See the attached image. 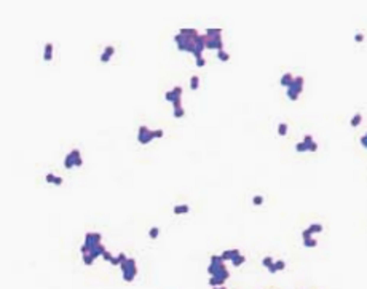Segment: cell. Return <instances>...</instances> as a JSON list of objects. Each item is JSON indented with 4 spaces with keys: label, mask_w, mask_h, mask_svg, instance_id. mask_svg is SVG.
I'll return each mask as SVG.
<instances>
[{
    "label": "cell",
    "mask_w": 367,
    "mask_h": 289,
    "mask_svg": "<svg viewBox=\"0 0 367 289\" xmlns=\"http://www.w3.org/2000/svg\"><path fill=\"white\" fill-rule=\"evenodd\" d=\"M225 260L222 259V256H211V265L208 267V272L209 275L212 276V278L219 280V281H225L228 280V276H230V273L228 270L225 268Z\"/></svg>",
    "instance_id": "1"
},
{
    "label": "cell",
    "mask_w": 367,
    "mask_h": 289,
    "mask_svg": "<svg viewBox=\"0 0 367 289\" xmlns=\"http://www.w3.org/2000/svg\"><path fill=\"white\" fill-rule=\"evenodd\" d=\"M121 270H123V278L126 281H133L134 276L137 273L136 264H134V259H126L125 262H121Z\"/></svg>",
    "instance_id": "2"
},
{
    "label": "cell",
    "mask_w": 367,
    "mask_h": 289,
    "mask_svg": "<svg viewBox=\"0 0 367 289\" xmlns=\"http://www.w3.org/2000/svg\"><path fill=\"white\" fill-rule=\"evenodd\" d=\"M99 241H101L99 233H88V235H86V240H85V246L88 248V252L99 246Z\"/></svg>",
    "instance_id": "3"
},
{
    "label": "cell",
    "mask_w": 367,
    "mask_h": 289,
    "mask_svg": "<svg viewBox=\"0 0 367 289\" xmlns=\"http://www.w3.org/2000/svg\"><path fill=\"white\" fill-rule=\"evenodd\" d=\"M302 83H303V80H302L300 77H297V78H295V83H292V85H291V88H289V91H287V94H289V98H291L292 101L297 99L299 93H300V90H302Z\"/></svg>",
    "instance_id": "4"
},
{
    "label": "cell",
    "mask_w": 367,
    "mask_h": 289,
    "mask_svg": "<svg viewBox=\"0 0 367 289\" xmlns=\"http://www.w3.org/2000/svg\"><path fill=\"white\" fill-rule=\"evenodd\" d=\"M236 256H239V249H230V251H225L222 254V259L224 260H231V259H235Z\"/></svg>",
    "instance_id": "5"
},
{
    "label": "cell",
    "mask_w": 367,
    "mask_h": 289,
    "mask_svg": "<svg viewBox=\"0 0 367 289\" xmlns=\"http://www.w3.org/2000/svg\"><path fill=\"white\" fill-rule=\"evenodd\" d=\"M244 260H246V257L239 254V256H236L235 259H231V264H233L235 267H239V265H241V264H244Z\"/></svg>",
    "instance_id": "6"
},
{
    "label": "cell",
    "mask_w": 367,
    "mask_h": 289,
    "mask_svg": "<svg viewBox=\"0 0 367 289\" xmlns=\"http://www.w3.org/2000/svg\"><path fill=\"white\" fill-rule=\"evenodd\" d=\"M318 244V241H316V238H308V240H303V246H306V248H314Z\"/></svg>",
    "instance_id": "7"
},
{
    "label": "cell",
    "mask_w": 367,
    "mask_h": 289,
    "mask_svg": "<svg viewBox=\"0 0 367 289\" xmlns=\"http://www.w3.org/2000/svg\"><path fill=\"white\" fill-rule=\"evenodd\" d=\"M308 230H310L311 233H314V232L319 233V232H322V225H321V224H313L311 227H308Z\"/></svg>",
    "instance_id": "8"
},
{
    "label": "cell",
    "mask_w": 367,
    "mask_h": 289,
    "mask_svg": "<svg viewBox=\"0 0 367 289\" xmlns=\"http://www.w3.org/2000/svg\"><path fill=\"white\" fill-rule=\"evenodd\" d=\"M174 212H176V214H184V212H188V206H185V204H182V206H176L174 208Z\"/></svg>",
    "instance_id": "9"
},
{
    "label": "cell",
    "mask_w": 367,
    "mask_h": 289,
    "mask_svg": "<svg viewBox=\"0 0 367 289\" xmlns=\"http://www.w3.org/2000/svg\"><path fill=\"white\" fill-rule=\"evenodd\" d=\"M361 120H362V115H361V113L354 115L353 118H351V126H358L359 123H361Z\"/></svg>",
    "instance_id": "10"
},
{
    "label": "cell",
    "mask_w": 367,
    "mask_h": 289,
    "mask_svg": "<svg viewBox=\"0 0 367 289\" xmlns=\"http://www.w3.org/2000/svg\"><path fill=\"white\" fill-rule=\"evenodd\" d=\"M289 82L292 83V77H291V74H286V75H284V77H283L281 83H283L284 86H289V85H287V83H289Z\"/></svg>",
    "instance_id": "11"
},
{
    "label": "cell",
    "mask_w": 367,
    "mask_h": 289,
    "mask_svg": "<svg viewBox=\"0 0 367 289\" xmlns=\"http://www.w3.org/2000/svg\"><path fill=\"white\" fill-rule=\"evenodd\" d=\"M275 267H276V270H284L286 268V262L284 260H278V262H275Z\"/></svg>",
    "instance_id": "12"
},
{
    "label": "cell",
    "mask_w": 367,
    "mask_h": 289,
    "mask_svg": "<svg viewBox=\"0 0 367 289\" xmlns=\"http://www.w3.org/2000/svg\"><path fill=\"white\" fill-rule=\"evenodd\" d=\"M262 264H263V267H270V265H273L275 262H273V259H271V257H265V259L262 260Z\"/></svg>",
    "instance_id": "13"
},
{
    "label": "cell",
    "mask_w": 367,
    "mask_h": 289,
    "mask_svg": "<svg viewBox=\"0 0 367 289\" xmlns=\"http://www.w3.org/2000/svg\"><path fill=\"white\" fill-rule=\"evenodd\" d=\"M83 260H85V264H86V265H91L94 259H93V257L89 256V254H83Z\"/></svg>",
    "instance_id": "14"
},
{
    "label": "cell",
    "mask_w": 367,
    "mask_h": 289,
    "mask_svg": "<svg viewBox=\"0 0 367 289\" xmlns=\"http://www.w3.org/2000/svg\"><path fill=\"white\" fill-rule=\"evenodd\" d=\"M149 235H150V238H153V240H155L156 236H158V228H156V227H155V228H152Z\"/></svg>",
    "instance_id": "15"
},
{
    "label": "cell",
    "mask_w": 367,
    "mask_h": 289,
    "mask_svg": "<svg viewBox=\"0 0 367 289\" xmlns=\"http://www.w3.org/2000/svg\"><path fill=\"white\" fill-rule=\"evenodd\" d=\"M278 131H279V134H281V136H284V134H286V131H287V126L284 125V123L279 125V129H278Z\"/></svg>",
    "instance_id": "16"
},
{
    "label": "cell",
    "mask_w": 367,
    "mask_h": 289,
    "mask_svg": "<svg viewBox=\"0 0 367 289\" xmlns=\"http://www.w3.org/2000/svg\"><path fill=\"white\" fill-rule=\"evenodd\" d=\"M311 235H313V233H311V232L308 230V228H306V230H305V232H303V233H302V236H303V240H308V238H311Z\"/></svg>",
    "instance_id": "17"
},
{
    "label": "cell",
    "mask_w": 367,
    "mask_h": 289,
    "mask_svg": "<svg viewBox=\"0 0 367 289\" xmlns=\"http://www.w3.org/2000/svg\"><path fill=\"white\" fill-rule=\"evenodd\" d=\"M263 203V198L260 195H257V197H254V204H262Z\"/></svg>",
    "instance_id": "18"
},
{
    "label": "cell",
    "mask_w": 367,
    "mask_h": 289,
    "mask_svg": "<svg viewBox=\"0 0 367 289\" xmlns=\"http://www.w3.org/2000/svg\"><path fill=\"white\" fill-rule=\"evenodd\" d=\"M297 150H299V152H302V150H306L305 142H300V144H297Z\"/></svg>",
    "instance_id": "19"
},
{
    "label": "cell",
    "mask_w": 367,
    "mask_h": 289,
    "mask_svg": "<svg viewBox=\"0 0 367 289\" xmlns=\"http://www.w3.org/2000/svg\"><path fill=\"white\" fill-rule=\"evenodd\" d=\"M361 144L364 145V147H367V133L364 134V136H362V139H361Z\"/></svg>",
    "instance_id": "20"
},
{
    "label": "cell",
    "mask_w": 367,
    "mask_h": 289,
    "mask_svg": "<svg viewBox=\"0 0 367 289\" xmlns=\"http://www.w3.org/2000/svg\"><path fill=\"white\" fill-rule=\"evenodd\" d=\"M219 58H222V61H227V59H228V54H225V53H222V51H220V53H219Z\"/></svg>",
    "instance_id": "21"
},
{
    "label": "cell",
    "mask_w": 367,
    "mask_h": 289,
    "mask_svg": "<svg viewBox=\"0 0 367 289\" xmlns=\"http://www.w3.org/2000/svg\"><path fill=\"white\" fill-rule=\"evenodd\" d=\"M102 257H104L105 260H110V259H112V256H110V252H107V251H105L104 254H102Z\"/></svg>",
    "instance_id": "22"
},
{
    "label": "cell",
    "mask_w": 367,
    "mask_h": 289,
    "mask_svg": "<svg viewBox=\"0 0 367 289\" xmlns=\"http://www.w3.org/2000/svg\"><path fill=\"white\" fill-rule=\"evenodd\" d=\"M196 83H198V78L193 77V78H192V88H196Z\"/></svg>",
    "instance_id": "23"
},
{
    "label": "cell",
    "mask_w": 367,
    "mask_h": 289,
    "mask_svg": "<svg viewBox=\"0 0 367 289\" xmlns=\"http://www.w3.org/2000/svg\"><path fill=\"white\" fill-rule=\"evenodd\" d=\"M268 270H270V273H276V272H278V270H276V267H275V264L270 265V267H268Z\"/></svg>",
    "instance_id": "24"
},
{
    "label": "cell",
    "mask_w": 367,
    "mask_h": 289,
    "mask_svg": "<svg viewBox=\"0 0 367 289\" xmlns=\"http://www.w3.org/2000/svg\"><path fill=\"white\" fill-rule=\"evenodd\" d=\"M362 40V35H356V42H361Z\"/></svg>",
    "instance_id": "25"
}]
</instances>
